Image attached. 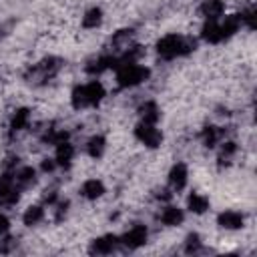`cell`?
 Segmentation results:
<instances>
[{
    "label": "cell",
    "mask_w": 257,
    "mask_h": 257,
    "mask_svg": "<svg viewBox=\"0 0 257 257\" xmlns=\"http://www.w3.org/2000/svg\"><path fill=\"white\" fill-rule=\"evenodd\" d=\"M56 70H58V60H56V58H46V60H42L40 64H36V66L30 70V74H32V78H36V80H46V78H50Z\"/></svg>",
    "instance_id": "9"
},
{
    "label": "cell",
    "mask_w": 257,
    "mask_h": 257,
    "mask_svg": "<svg viewBox=\"0 0 257 257\" xmlns=\"http://www.w3.org/2000/svg\"><path fill=\"white\" fill-rule=\"evenodd\" d=\"M139 114H141V120H143V122H151V124H157V120H159V116H161L159 106H157L153 100L145 102V104L139 108Z\"/></svg>",
    "instance_id": "18"
},
{
    "label": "cell",
    "mask_w": 257,
    "mask_h": 257,
    "mask_svg": "<svg viewBox=\"0 0 257 257\" xmlns=\"http://www.w3.org/2000/svg\"><path fill=\"white\" fill-rule=\"evenodd\" d=\"M120 245V237H116V235H102V237H98V239H94L92 243H90V253L94 255H108V253H112L116 247Z\"/></svg>",
    "instance_id": "6"
},
{
    "label": "cell",
    "mask_w": 257,
    "mask_h": 257,
    "mask_svg": "<svg viewBox=\"0 0 257 257\" xmlns=\"http://www.w3.org/2000/svg\"><path fill=\"white\" fill-rule=\"evenodd\" d=\"M201 36H203L207 42H211V44L221 42L223 38H221V30H219V20H207V24H205L203 30H201Z\"/></svg>",
    "instance_id": "17"
},
{
    "label": "cell",
    "mask_w": 257,
    "mask_h": 257,
    "mask_svg": "<svg viewBox=\"0 0 257 257\" xmlns=\"http://www.w3.org/2000/svg\"><path fill=\"white\" fill-rule=\"evenodd\" d=\"M135 137L149 149H157L161 143H163V133L157 128V124H151V122H139L135 126Z\"/></svg>",
    "instance_id": "5"
},
{
    "label": "cell",
    "mask_w": 257,
    "mask_h": 257,
    "mask_svg": "<svg viewBox=\"0 0 257 257\" xmlns=\"http://www.w3.org/2000/svg\"><path fill=\"white\" fill-rule=\"evenodd\" d=\"M114 70H116L118 86H137L149 78V68L139 62H124V64H118Z\"/></svg>",
    "instance_id": "3"
},
{
    "label": "cell",
    "mask_w": 257,
    "mask_h": 257,
    "mask_svg": "<svg viewBox=\"0 0 257 257\" xmlns=\"http://www.w3.org/2000/svg\"><path fill=\"white\" fill-rule=\"evenodd\" d=\"M114 64H116V54H102V56L94 58V60L86 66V72H90V74H100V72L106 70V68H114Z\"/></svg>",
    "instance_id": "10"
},
{
    "label": "cell",
    "mask_w": 257,
    "mask_h": 257,
    "mask_svg": "<svg viewBox=\"0 0 257 257\" xmlns=\"http://www.w3.org/2000/svg\"><path fill=\"white\" fill-rule=\"evenodd\" d=\"M221 139H223V131L217 128V126H207V128L203 131V143H205L207 147H215Z\"/></svg>",
    "instance_id": "25"
},
{
    "label": "cell",
    "mask_w": 257,
    "mask_h": 257,
    "mask_svg": "<svg viewBox=\"0 0 257 257\" xmlns=\"http://www.w3.org/2000/svg\"><path fill=\"white\" fill-rule=\"evenodd\" d=\"M241 16V22H245L251 30L255 28V8H249V10H245L243 14H239Z\"/></svg>",
    "instance_id": "28"
},
{
    "label": "cell",
    "mask_w": 257,
    "mask_h": 257,
    "mask_svg": "<svg viewBox=\"0 0 257 257\" xmlns=\"http://www.w3.org/2000/svg\"><path fill=\"white\" fill-rule=\"evenodd\" d=\"M28 120H30V110L28 108H18L14 112V116H12V120H10V128L16 131V133L24 131L28 126Z\"/></svg>",
    "instance_id": "22"
},
{
    "label": "cell",
    "mask_w": 257,
    "mask_h": 257,
    "mask_svg": "<svg viewBox=\"0 0 257 257\" xmlns=\"http://www.w3.org/2000/svg\"><path fill=\"white\" fill-rule=\"evenodd\" d=\"M187 177H189V171H187L185 163L173 165V169L169 171V187H171V191H183L185 185H187Z\"/></svg>",
    "instance_id": "8"
},
{
    "label": "cell",
    "mask_w": 257,
    "mask_h": 257,
    "mask_svg": "<svg viewBox=\"0 0 257 257\" xmlns=\"http://www.w3.org/2000/svg\"><path fill=\"white\" fill-rule=\"evenodd\" d=\"M223 10H225L223 0H203V4H201V14L207 20H219Z\"/></svg>",
    "instance_id": "11"
},
{
    "label": "cell",
    "mask_w": 257,
    "mask_h": 257,
    "mask_svg": "<svg viewBox=\"0 0 257 257\" xmlns=\"http://www.w3.org/2000/svg\"><path fill=\"white\" fill-rule=\"evenodd\" d=\"M199 249H201V239H199V235H197V233H191V235L187 237L185 251H187V253H197Z\"/></svg>",
    "instance_id": "27"
},
{
    "label": "cell",
    "mask_w": 257,
    "mask_h": 257,
    "mask_svg": "<svg viewBox=\"0 0 257 257\" xmlns=\"http://www.w3.org/2000/svg\"><path fill=\"white\" fill-rule=\"evenodd\" d=\"M187 207H189L191 213L201 215V213H205V211L209 209V199L203 197V195H199V193H193V195H189V199H187Z\"/></svg>",
    "instance_id": "20"
},
{
    "label": "cell",
    "mask_w": 257,
    "mask_h": 257,
    "mask_svg": "<svg viewBox=\"0 0 257 257\" xmlns=\"http://www.w3.org/2000/svg\"><path fill=\"white\" fill-rule=\"evenodd\" d=\"M191 50H195V40L185 38L181 34H167L157 42V52L165 60H173L177 56L189 54Z\"/></svg>",
    "instance_id": "1"
},
{
    "label": "cell",
    "mask_w": 257,
    "mask_h": 257,
    "mask_svg": "<svg viewBox=\"0 0 257 257\" xmlns=\"http://www.w3.org/2000/svg\"><path fill=\"white\" fill-rule=\"evenodd\" d=\"M241 24H243V22H241V16H239V14H231V16H225V20H223V22H219L221 38L225 40V38L233 36V34L239 30V26H241Z\"/></svg>",
    "instance_id": "13"
},
{
    "label": "cell",
    "mask_w": 257,
    "mask_h": 257,
    "mask_svg": "<svg viewBox=\"0 0 257 257\" xmlns=\"http://www.w3.org/2000/svg\"><path fill=\"white\" fill-rule=\"evenodd\" d=\"M147 227L145 225H135V227H131L122 237H120V243L124 245V247H128V249H137V247H141V245H145V241H147Z\"/></svg>",
    "instance_id": "7"
},
{
    "label": "cell",
    "mask_w": 257,
    "mask_h": 257,
    "mask_svg": "<svg viewBox=\"0 0 257 257\" xmlns=\"http://www.w3.org/2000/svg\"><path fill=\"white\" fill-rule=\"evenodd\" d=\"M100 22H102V10L96 8V6L86 10V14L82 16V26L84 28H96V26H100Z\"/></svg>",
    "instance_id": "24"
},
{
    "label": "cell",
    "mask_w": 257,
    "mask_h": 257,
    "mask_svg": "<svg viewBox=\"0 0 257 257\" xmlns=\"http://www.w3.org/2000/svg\"><path fill=\"white\" fill-rule=\"evenodd\" d=\"M235 151H237V145L233 143V141H227L223 147H221V153H219V165H229L231 163V159H233V155H235Z\"/></svg>",
    "instance_id": "26"
},
{
    "label": "cell",
    "mask_w": 257,
    "mask_h": 257,
    "mask_svg": "<svg viewBox=\"0 0 257 257\" xmlns=\"http://www.w3.org/2000/svg\"><path fill=\"white\" fill-rule=\"evenodd\" d=\"M34 179H36V171L32 167H20L18 171H14V181H16V185H18L20 191L26 189V187H30L34 183Z\"/></svg>",
    "instance_id": "15"
},
{
    "label": "cell",
    "mask_w": 257,
    "mask_h": 257,
    "mask_svg": "<svg viewBox=\"0 0 257 257\" xmlns=\"http://www.w3.org/2000/svg\"><path fill=\"white\" fill-rule=\"evenodd\" d=\"M183 219H185V215L179 207H165L163 213H161V221L169 227H175V225L183 223Z\"/></svg>",
    "instance_id": "19"
},
{
    "label": "cell",
    "mask_w": 257,
    "mask_h": 257,
    "mask_svg": "<svg viewBox=\"0 0 257 257\" xmlns=\"http://www.w3.org/2000/svg\"><path fill=\"white\" fill-rule=\"evenodd\" d=\"M80 193H82V197H86V199H98V197H102V193H104V185H102V181H98V179H88V181H84Z\"/></svg>",
    "instance_id": "16"
},
{
    "label": "cell",
    "mask_w": 257,
    "mask_h": 257,
    "mask_svg": "<svg viewBox=\"0 0 257 257\" xmlns=\"http://www.w3.org/2000/svg\"><path fill=\"white\" fill-rule=\"evenodd\" d=\"M54 167H56V161H52V159H46V161L42 163V171H46V173H50Z\"/></svg>",
    "instance_id": "30"
},
{
    "label": "cell",
    "mask_w": 257,
    "mask_h": 257,
    "mask_svg": "<svg viewBox=\"0 0 257 257\" xmlns=\"http://www.w3.org/2000/svg\"><path fill=\"white\" fill-rule=\"evenodd\" d=\"M104 96V86L98 80H90L86 84H80L72 90V106L74 108H86V106H96Z\"/></svg>",
    "instance_id": "2"
},
{
    "label": "cell",
    "mask_w": 257,
    "mask_h": 257,
    "mask_svg": "<svg viewBox=\"0 0 257 257\" xmlns=\"http://www.w3.org/2000/svg\"><path fill=\"white\" fill-rule=\"evenodd\" d=\"M104 147H106V141L102 135H94L88 143H86V153L92 157V159H100L102 153H104Z\"/></svg>",
    "instance_id": "21"
},
{
    "label": "cell",
    "mask_w": 257,
    "mask_h": 257,
    "mask_svg": "<svg viewBox=\"0 0 257 257\" xmlns=\"http://www.w3.org/2000/svg\"><path fill=\"white\" fill-rule=\"evenodd\" d=\"M42 217H44V209H42L40 205H34V207H28V209L24 211L22 221H24V225L32 227V225L40 223V221H42Z\"/></svg>",
    "instance_id": "23"
},
{
    "label": "cell",
    "mask_w": 257,
    "mask_h": 257,
    "mask_svg": "<svg viewBox=\"0 0 257 257\" xmlns=\"http://www.w3.org/2000/svg\"><path fill=\"white\" fill-rule=\"evenodd\" d=\"M8 227H10V221H8V217L0 213V237H4V235H6Z\"/></svg>",
    "instance_id": "29"
},
{
    "label": "cell",
    "mask_w": 257,
    "mask_h": 257,
    "mask_svg": "<svg viewBox=\"0 0 257 257\" xmlns=\"http://www.w3.org/2000/svg\"><path fill=\"white\" fill-rule=\"evenodd\" d=\"M217 223L223 229H241L243 227V215L237 211H223L217 217Z\"/></svg>",
    "instance_id": "12"
},
{
    "label": "cell",
    "mask_w": 257,
    "mask_h": 257,
    "mask_svg": "<svg viewBox=\"0 0 257 257\" xmlns=\"http://www.w3.org/2000/svg\"><path fill=\"white\" fill-rule=\"evenodd\" d=\"M72 157H74V149H72V145H70L68 141L56 145V157H54L56 165H60V167H68L70 161H72Z\"/></svg>",
    "instance_id": "14"
},
{
    "label": "cell",
    "mask_w": 257,
    "mask_h": 257,
    "mask_svg": "<svg viewBox=\"0 0 257 257\" xmlns=\"http://www.w3.org/2000/svg\"><path fill=\"white\" fill-rule=\"evenodd\" d=\"M20 199V189L14 181V173H4L0 175V205L2 207H12Z\"/></svg>",
    "instance_id": "4"
}]
</instances>
